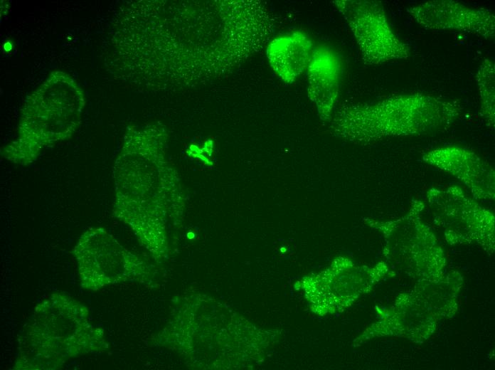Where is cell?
<instances>
[{"mask_svg": "<svg viewBox=\"0 0 495 370\" xmlns=\"http://www.w3.org/2000/svg\"><path fill=\"white\" fill-rule=\"evenodd\" d=\"M82 288L97 291L127 280L145 282L151 275L149 265L129 252L102 227H92L80 235L72 249Z\"/></svg>", "mask_w": 495, "mask_h": 370, "instance_id": "5", "label": "cell"}, {"mask_svg": "<svg viewBox=\"0 0 495 370\" xmlns=\"http://www.w3.org/2000/svg\"><path fill=\"white\" fill-rule=\"evenodd\" d=\"M85 105L76 82L67 73L53 72L26 99L17 137L1 148V157L15 164H31L45 148L72 137Z\"/></svg>", "mask_w": 495, "mask_h": 370, "instance_id": "3", "label": "cell"}, {"mask_svg": "<svg viewBox=\"0 0 495 370\" xmlns=\"http://www.w3.org/2000/svg\"><path fill=\"white\" fill-rule=\"evenodd\" d=\"M156 127L133 130L113 166L115 216L154 255L164 249L165 174Z\"/></svg>", "mask_w": 495, "mask_h": 370, "instance_id": "1", "label": "cell"}, {"mask_svg": "<svg viewBox=\"0 0 495 370\" xmlns=\"http://www.w3.org/2000/svg\"><path fill=\"white\" fill-rule=\"evenodd\" d=\"M313 50L309 36L294 31L273 38L267 56L275 74L283 82L292 83L307 68Z\"/></svg>", "mask_w": 495, "mask_h": 370, "instance_id": "9", "label": "cell"}, {"mask_svg": "<svg viewBox=\"0 0 495 370\" xmlns=\"http://www.w3.org/2000/svg\"><path fill=\"white\" fill-rule=\"evenodd\" d=\"M494 63L490 59L482 61L476 74V81L484 116L494 123Z\"/></svg>", "mask_w": 495, "mask_h": 370, "instance_id": "10", "label": "cell"}, {"mask_svg": "<svg viewBox=\"0 0 495 370\" xmlns=\"http://www.w3.org/2000/svg\"><path fill=\"white\" fill-rule=\"evenodd\" d=\"M307 95L321 117L327 119L336 101L341 77V63L330 48L318 46L307 66Z\"/></svg>", "mask_w": 495, "mask_h": 370, "instance_id": "8", "label": "cell"}, {"mask_svg": "<svg viewBox=\"0 0 495 370\" xmlns=\"http://www.w3.org/2000/svg\"><path fill=\"white\" fill-rule=\"evenodd\" d=\"M420 26L431 30L456 31L493 38L495 16L491 10L470 7L452 0H433L408 8Z\"/></svg>", "mask_w": 495, "mask_h": 370, "instance_id": "7", "label": "cell"}, {"mask_svg": "<svg viewBox=\"0 0 495 370\" xmlns=\"http://www.w3.org/2000/svg\"><path fill=\"white\" fill-rule=\"evenodd\" d=\"M333 2L351 30L366 64L379 65L409 57V46L394 33L380 2L369 0Z\"/></svg>", "mask_w": 495, "mask_h": 370, "instance_id": "6", "label": "cell"}, {"mask_svg": "<svg viewBox=\"0 0 495 370\" xmlns=\"http://www.w3.org/2000/svg\"><path fill=\"white\" fill-rule=\"evenodd\" d=\"M459 112L455 102L425 93L402 94L344 108L334 121V129L341 136L360 142L420 134L446 127Z\"/></svg>", "mask_w": 495, "mask_h": 370, "instance_id": "4", "label": "cell"}, {"mask_svg": "<svg viewBox=\"0 0 495 370\" xmlns=\"http://www.w3.org/2000/svg\"><path fill=\"white\" fill-rule=\"evenodd\" d=\"M108 348L102 327L89 309L69 295L55 292L41 301L18 339L16 370L59 369L71 359Z\"/></svg>", "mask_w": 495, "mask_h": 370, "instance_id": "2", "label": "cell"}]
</instances>
